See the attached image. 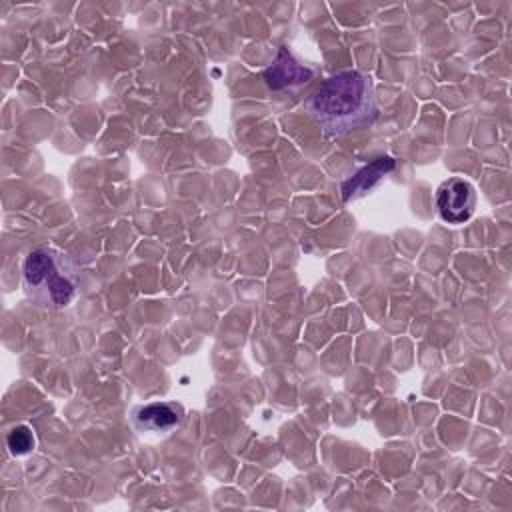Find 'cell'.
Listing matches in <instances>:
<instances>
[{
	"mask_svg": "<svg viewBox=\"0 0 512 512\" xmlns=\"http://www.w3.org/2000/svg\"><path fill=\"white\" fill-rule=\"evenodd\" d=\"M184 408L176 402H148L132 412V424L142 432H168L180 426Z\"/></svg>",
	"mask_w": 512,
	"mask_h": 512,
	"instance_id": "5",
	"label": "cell"
},
{
	"mask_svg": "<svg viewBox=\"0 0 512 512\" xmlns=\"http://www.w3.org/2000/svg\"><path fill=\"white\" fill-rule=\"evenodd\" d=\"M304 106L326 136H346L372 126L380 112L374 82L360 70H342L326 78Z\"/></svg>",
	"mask_w": 512,
	"mask_h": 512,
	"instance_id": "1",
	"label": "cell"
},
{
	"mask_svg": "<svg viewBox=\"0 0 512 512\" xmlns=\"http://www.w3.org/2000/svg\"><path fill=\"white\" fill-rule=\"evenodd\" d=\"M436 208L444 222L464 224L472 218L476 208V188L464 178H448L436 190Z\"/></svg>",
	"mask_w": 512,
	"mask_h": 512,
	"instance_id": "3",
	"label": "cell"
},
{
	"mask_svg": "<svg viewBox=\"0 0 512 512\" xmlns=\"http://www.w3.org/2000/svg\"><path fill=\"white\" fill-rule=\"evenodd\" d=\"M310 78H312V70L300 64L288 48H278L272 64L262 72V80L272 92L302 86Z\"/></svg>",
	"mask_w": 512,
	"mask_h": 512,
	"instance_id": "4",
	"label": "cell"
},
{
	"mask_svg": "<svg viewBox=\"0 0 512 512\" xmlns=\"http://www.w3.org/2000/svg\"><path fill=\"white\" fill-rule=\"evenodd\" d=\"M22 286L38 306L58 310L76 298L80 270L66 252L54 246H38L24 258Z\"/></svg>",
	"mask_w": 512,
	"mask_h": 512,
	"instance_id": "2",
	"label": "cell"
},
{
	"mask_svg": "<svg viewBox=\"0 0 512 512\" xmlns=\"http://www.w3.org/2000/svg\"><path fill=\"white\" fill-rule=\"evenodd\" d=\"M396 168V160L392 156H380L372 160L370 164L362 166L356 174L346 178L340 184V196L344 202L356 200L360 196H366L386 174H390Z\"/></svg>",
	"mask_w": 512,
	"mask_h": 512,
	"instance_id": "6",
	"label": "cell"
},
{
	"mask_svg": "<svg viewBox=\"0 0 512 512\" xmlns=\"http://www.w3.org/2000/svg\"><path fill=\"white\" fill-rule=\"evenodd\" d=\"M6 444H8V450H10V454H14V456H22V454H28V452H32L34 450V434H32V430L28 428V426H16V428H12L10 432H8V436H6Z\"/></svg>",
	"mask_w": 512,
	"mask_h": 512,
	"instance_id": "7",
	"label": "cell"
}]
</instances>
